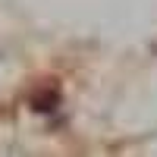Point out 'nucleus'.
<instances>
[{"label":"nucleus","instance_id":"1","mask_svg":"<svg viewBox=\"0 0 157 157\" xmlns=\"http://www.w3.org/2000/svg\"><path fill=\"white\" fill-rule=\"evenodd\" d=\"M57 101H60V94H57V91L54 88H50V91H41V94H35V110H54L57 107Z\"/></svg>","mask_w":157,"mask_h":157}]
</instances>
